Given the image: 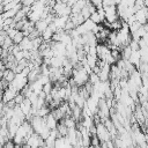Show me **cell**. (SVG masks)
Wrapping results in <instances>:
<instances>
[{"mask_svg": "<svg viewBox=\"0 0 148 148\" xmlns=\"http://www.w3.org/2000/svg\"><path fill=\"white\" fill-rule=\"evenodd\" d=\"M28 83H29L28 82V77L24 76L23 74L18 73V74L15 75V79L8 84V88L12 89V90H14V91H16V92H20Z\"/></svg>", "mask_w": 148, "mask_h": 148, "instance_id": "cell-1", "label": "cell"}, {"mask_svg": "<svg viewBox=\"0 0 148 148\" xmlns=\"http://www.w3.org/2000/svg\"><path fill=\"white\" fill-rule=\"evenodd\" d=\"M96 136L98 138V140L101 142H106V141L111 140V138H112L110 132L108 131V128L105 127V125L102 121L96 124Z\"/></svg>", "mask_w": 148, "mask_h": 148, "instance_id": "cell-2", "label": "cell"}, {"mask_svg": "<svg viewBox=\"0 0 148 148\" xmlns=\"http://www.w3.org/2000/svg\"><path fill=\"white\" fill-rule=\"evenodd\" d=\"M45 143V141L40 138V135H38L37 133H32L28 139H27V145H29L31 148H39Z\"/></svg>", "mask_w": 148, "mask_h": 148, "instance_id": "cell-3", "label": "cell"}, {"mask_svg": "<svg viewBox=\"0 0 148 148\" xmlns=\"http://www.w3.org/2000/svg\"><path fill=\"white\" fill-rule=\"evenodd\" d=\"M134 17L140 24L145 25L147 23V21H148V10H147V8L143 7V8L139 9V10H136L135 14H134Z\"/></svg>", "mask_w": 148, "mask_h": 148, "instance_id": "cell-4", "label": "cell"}, {"mask_svg": "<svg viewBox=\"0 0 148 148\" xmlns=\"http://www.w3.org/2000/svg\"><path fill=\"white\" fill-rule=\"evenodd\" d=\"M17 94H18V92H16V91H14V90H12V89H9V88L5 89V91H3V94H2V102L6 104V103H8V102H10V101H14V98H15V96H16Z\"/></svg>", "mask_w": 148, "mask_h": 148, "instance_id": "cell-5", "label": "cell"}, {"mask_svg": "<svg viewBox=\"0 0 148 148\" xmlns=\"http://www.w3.org/2000/svg\"><path fill=\"white\" fill-rule=\"evenodd\" d=\"M44 120H45V124H46V126L50 128V130H56L57 128V125H58V120L56 119V117L50 112L45 118H44Z\"/></svg>", "mask_w": 148, "mask_h": 148, "instance_id": "cell-6", "label": "cell"}, {"mask_svg": "<svg viewBox=\"0 0 148 148\" xmlns=\"http://www.w3.org/2000/svg\"><path fill=\"white\" fill-rule=\"evenodd\" d=\"M22 51H32V40L29 37H24L23 40L18 44Z\"/></svg>", "mask_w": 148, "mask_h": 148, "instance_id": "cell-7", "label": "cell"}, {"mask_svg": "<svg viewBox=\"0 0 148 148\" xmlns=\"http://www.w3.org/2000/svg\"><path fill=\"white\" fill-rule=\"evenodd\" d=\"M49 24H50V23H49L46 20H39L38 22H36V23H35V29H36V30L42 35V32H43V31H45V30L47 29Z\"/></svg>", "mask_w": 148, "mask_h": 148, "instance_id": "cell-8", "label": "cell"}, {"mask_svg": "<svg viewBox=\"0 0 148 148\" xmlns=\"http://www.w3.org/2000/svg\"><path fill=\"white\" fill-rule=\"evenodd\" d=\"M15 73H14V71H12V69H6L5 72H3V75H2V79L5 80V81H7L8 83H10L14 79H15Z\"/></svg>", "mask_w": 148, "mask_h": 148, "instance_id": "cell-9", "label": "cell"}, {"mask_svg": "<svg viewBox=\"0 0 148 148\" xmlns=\"http://www.w3.org/2000/svg\"><path fill=\"white\" fill-rule=\"evenodd\" d=\"M90 20H91V21H92L95 24H102V23L104 22V21L102 20V17L99 16V14L97 13V10L90 15Z\"/></svg>", "mask_w": 148, "mask_h": 148, "instance_id": "cell-10", "label": "cell"}, {"mask_svg": "<svg viewBox=\"0 0 148 148\" xmlns=\"http://www.w3.org/2000/svg\"><path fill=\"white\" fill-rule=\"evenodd\" d=\"M25 36H24V34H23V31H21V30H18V32L15 35V37L13 38V43L15 44V45H18L22 40H23V38H24Z\"/></svg>", "mask_w": 148, "mask_h": 148, "instance_id": "cell-11", "label": "cell"}, {"mask_svg": "<svg viewBox=\"0 0 148 148\" xmlns=\"http://www.w3.org/2000/svg\"><path fill=\"white\" fill-rule=\"evenodd\" d=\"M24 99H25V97H24V96H23L21 92H18V94L15 96L14 102H15V104H16V105H20V104H21V103H22Z\"/></svg>", "mask_w": 148, "mask_h": 148, "instance_id": "cell-12", "label": "cell"}, {"mask_svg": "<svg viewBox=\"0 0 148 148\" xmlns=\"http://www.w3.org/2000/svg\"><path fill=\"white\" fill-rule=\"evenodd\" d=\"M102 6L103 7H110V6H117L114 0H103L102 1Z\"/></svg>", "mask_w": 148, "mask_h": 148, "instance_id": "cell-13", "label": "cell"}, {"mask_svg": "<svg viewBox=\"0 0 148 148\" xmlns=\"http://www.w3.org/2000/svg\"><path fill=\"white\" fill-rule=\"evenodd\" d=\"M14 146H15V143H14L12 140H9V141H7V142L2 146V148H14Z\"/></svg>", "mask_w": 148, "mask_h": 148, "instance_id": "cell-14", "label": "cell"}, {"mask_svg": "<svg viewBox=\"0 0 148 148\" xmlns=\"http://www.w3.org/2000/svg\"><path fill=\"white\" fill-rule=\"evenodd\" d=\"M21 148H31V147H30L29 145H27V143H25V145H22V146H21Z\"/></svg>", "mask_w": 148, "mask_h": 148, "instance_id": "cell-15", "label": "cell"}, {"mask_svg": "<svg viewBox=\"0 0 148 148\" xmlns=\"http://www.w3.org/2000/svg\"><path fill=\"white\" fill-rule=\"evenodd\" d=\"M14 148H21V146H20V145H15Z\"/></svg>", "mask_w": 148, "mask_h": 148, "instance_id": "cell-16", "label": "cell"}, {"mask_svg": "<svg viewBox=\"0 0 148 148\" xmlns=\"http://www.w3.org/2000/svg\"><path fill=\"white\" fill-rule=\"evenodd\" d=\"M88 148H95V147H94V146H91V145H90V146H89V147H88Z\"/></svg>", "mask_w": 148, "mask_h": 148, "instance_id": "cell-17", "label": "cell"}, {"mask_svg": "<svg viewBox=\"0 0 148 148\" xmlns=\"http://www.w3.org/2000/svg\"><path fill=\"white\" fill-rule=\"evenodd\" d=\"M0 148H2V147H0Z\"/></svg>", "mask_w": 148, "mask_h": 148, "instance_id": "cell-18", "label": "cell"}]
</instances>
